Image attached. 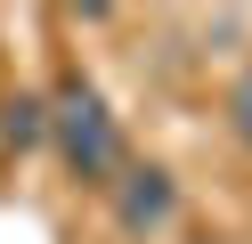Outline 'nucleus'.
<instances>
[{
    "label": "nucleus",
    "instance_id": "obj_4",
    "mask_svg": "<svg viewBox=\"0 0 252 244\" xmlns=\"http://www.w3.org/2000/svg\"><path fill=\"white\" fill-rule=\"evenodd\" d=\"M228 130L252 146V73H236V81H228Z\"/></svg>",
    "mask_w": 252,
    "mask_h": 244
},
{
    "label": "nucleus",
    "instance_id": "obj_1",
    "mask_svg": "<svg viewBox=\"0 0 252 244\" xmlns=\"http://www.w3.org/2000/svg\"><path fill=\"white\" fill-rule=\"evenodd\" d=\"M49 139H57L73 179H114L122 171V130H114V114H106V98L90 81H65V98L49 114Z\"/></svg>",
    "mask_w": 252,
    "mask_h": 244
},
{
    "label": "nucleus",
    "instance_id": "obj_2",
    "mask_svg": "<svg viewBox=\"0 0 252 244\" xmlns=\"http://www.w3.org/2000/svg\"><path fill=\"white\" fill-rule=\"evenodd\" d=\"M171 211H179V187H171V171L138 163V171H122V179H114V220H122V236H155Z\"/></svg>",
    "mask_w": 252,
    "mask_h": 244
},
{
    "label": "nucleus",
    "instance_id": "obj_3",
    "mask_svg": "<svg viewBox=\"0 0 252 244\" xmlns=\"http://www.w3.org/2000/svg\"><path fill=\"white\" fill-rule=\"evenodd\" d=\"M0 139H8V146H41V139H49V106H41V98H8Z\"/></svg>",
    "mask_w": 252,
    "mask_h": 244
}]
</instances>
